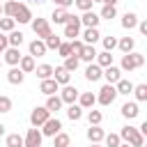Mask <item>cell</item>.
<instances>
[{
	"instance_id": "6da1fadb",
	"label": "cell",
	"mask_w": 147,
	"mask_h": 147,
	"mask_svg": "<svg viewBox=\"0 0 147 147\" xmlns=\"http://www.w3.org/2000/svg\"><path fill=\"white\" fill-rule=\"evenodd\" d=\"M117 136H119V140H124V142L131 145V147H142V145H145V138L140 136V131H138L136 126H124Z\"/></svg>"
},
{
	"instance_id": "7a4b0ae2",
	"label": "cell",
	"mask_w": 147,
	"mask_h": 147,
	"mask_svg": "<svg viewBox=\"0 0 147 147\" xmlns=\"http://www.w3.org/2000/svg\"><path fill=\"white\" fill-rule=\"evenodd\" d=\"M142 64H145L142 53H124V57L119 62V71H133V69H140Z\"/></svg>"
},
{
	"instance_id": "3957f363",
	"label": "cell",
	"mask_w": 147,
	"mask_h": 147,
	"mask_svg": "<svg viewBox=\"0 0 147 147\" xmlns=\"http://www.w3.org/2000/svg\"><path fill=\"white\" fill-rule=\"evenodd\" d=\"M30 25H32V30H34V34H37V39H46V37H51L53 32H51V23L46 21V18H32L30 21Z\"/></svg>"
},
{
	"instance_id": "277c9868",
	"label": "cell",
	"mask_w": 147,
	"mask_h": 147,
	"mask_svg": "<svg viewBox=\"0 0 147 147\" xmlns=\"http://www.w3.org/2000/svg\"><path fill=\"white\" fill-rule=\"evenodd\" d=\"M64 37H69V41L80 37V18L78 16L69 14V21L64 23Z\"/></svg>"
},
{
	"instance_id": "5b68a950",
	"label": "cell",
	"mask_w": 147,
	"mask_h": 147,
	"mask_svg": "<svg viewBox=\"0 0 147 147\" xmlns=\"http://www.w3.org/2000/svg\"><path fill=\"white\" fill-rule=\"evenodd\" d=\"M115 96H117V90H115V85H103L101 90H99V94H96V101L101 103V106H110L113 101H115Z\"/></svg>"
},
{
	"instance_id": "8992f818",
	"label": "cell",
	"mask_w": 147,
	"mask_h": 147,
	"mask_svg": "<svg viewBox=\"0 0 147 147\" xmlns=\"http://www.w3.org/2000/svg\"><path fill=\"white\" fill-rule=\"evenodd\" d=\"M41 136H48V138H53V136H57L60 131H62V122L57 119V117H48L44 124H41Z\"/></svg>"
},
{
	"instance_id": "52a82bcc",
	"label": "cell",
	"mask_w": 147,
	"mask_h": 147,
	"mask_svg": "<svg viewBox=\"0 0 147 147\" xmlns=\"http://www.w3.org/2000/svg\"><path fill=\"white\" fill-rule=\"evenodd\" d=\"M41 140H44L41 131L37 126H32V129H28V133L23 138V147H41Z\"/></svg>"
},
{
	"instance_id": "ba28073f",
	"label": "cell",
	"mask_w": 147,
	"mask_h": 147,
	"mask_svg": "<svg viewBox=\"0 0 147 147\" xmlns=\"http://www.w3.org/2000/svg\"><path fill=\"white\" fill-rule=\"evenodd\" d=\"M48 117H51V113H48L44 106H37V108H32V113H30V124L39 129V126H41Z\"/></svg>"
},
{
	"instance_id": "9c48e42d",
	"label": "cell",
	"mask_w": 147,
	"mask_h": 147,
	"mask_svg": "<svg viewBox=\"0 0 147 147\" xmlns=\"http://www.w3.org/2000/svg\"><path fill=\"white\" fill-rule=\"evenodd\" d=\"M78 90L74 87V85H62V90H60V99H62V103H67V106H71V103H76L78 101Z\"/></svg>"
},
{
	"instance_id": "30bf717a",
	"label": "cell",
	"mask_w": 147,
	"mask_h": 147,
	"mask_svg": "<svg viewBox=\"0 0 147 147\" xmlns=\"http://www.w3.org/2000/svg\"><path fill=\"white\" fill-rule=\"evenodd\" d=\"M14 21H16V23H30V21H32L30 7L23 5V2H18V9H16V14H14Z\"/></svg>"
},
{
	"instance_id": "8fae6325",
	"label": "cell",
	"mask_w": 147,
	"mask_h": 147,
	"mask_svg": "<svg viewBox=\"0 0 147 147\" xmlns=\"http://www.w3.org/2000/svg\"><path fill=\"white\" fill-rule=\"evenodd\" d=\"M101 76L108 80V85H115V83L122 78V71H119V67L110 64V67H106V69H103V74H101Z\"/></svg>"
},
{
	"instance_id": "7c38bea8",
	"label": "cell",
	"mask_w": 147,
	"mask_h": 147,
	"mask_svg": "<svg viewBox=\"0 0 147 147\" xmlns=\"http://www.w3.org/2000/svg\"><path fill=\"white\" fill-rule=\"evenodd\" d=\"M94 103H96V94H92V92H80V94H78V106H80L83 110L94 108Z\"/></svg>"
},
{
	"instance_id": "4fadbf2b",
	"label": "cell",
	"mask_w": 147,
	"mask_h": 147,
	"mask_svg": "<svg viewBox=\"0 0 147 147\" xmlns=\"http://www.w3.org/2000/svg\"><path fill=\"white\" fill-rule=\"evenodd\" d=\"M2 55H5V62H7L9 67H18V60H21V51H18V48H11V46H7Z\"/></svg>"
},
{
	"instance_id": "5bb4252c",
	"label": "cell",
	"mask_w": 147,
	"mask_h": 147,
	"mask_svg": "<svg viewBox=\"0 0 147 147\" xmlns=\"http://www.w3.org/2000/svg\"><path fill=\"white\" fill-rule=\"evenodd\" d=\"M53 80H55L57 85H69L71 74H69L64 67H55V69H53Z\"/></svg>"
},
{
	"instance_id": "9a60e30c",
	"label": "cell",
	"mask_w": 147,
	"mask_h": 147,
	"mask_svg": "<svg viewBox=\"0 0 147 147\" xmlns=\"http://www.w3.org/2000/svg\"><path fill=\"white\" fill-rule=\"evenodd\" d=\"M39 92H41V94H46V96H53L55 92H60V85H57L53 78H46V80H41Z\"/></svg>"
},
{
	"instance_id": "2e32d148",
	"label": "cell",
	"mask_w": 147,
	"mask_h": 147,
	"mask_svg": "<svg viewBox=\"0 0 147 147\" xmlns=\"http://www.w3.org/2000/svg\"><path fill=\"white\" fill-rule=\"evenodd\" d=\"M80 18V25H85V28H96L99 25V14H94V11H83V16H78Z\"/></svg>"
},
{
	"instance_id": "e0dca14e",
	"label": "cell",
	"mask_w": 147,
	"mask_h": 147,
	"mask_svg": "<svg viewBox=\"0 0 147 147\" xmlns=\"http://www.w3.org/2000/svg\"><path fill=\"white\" fill-rule=\"evenodd\" d=\"M99 39H101V34H99L96 28H85V32H83V44L85 46H94Z\"/></svg>"
},
{
	"instance_id": "ac0fdd59",
	"label": "cell",
	"mask_w": 147,
	"mask_h": 147,
	"mask_svg": "<svg viewBox=\"0 0 147 147\" xmlns=\"http://www.w3.org/2000/svg\"><path fill=\"white\" fill-rule=\"evenodd\" d=\"M122 115H124L126 119H136V117L140 115V108H138V103H136V101H126V103L122 106Z\"/></svg>"
},
{
	"instance_id": "d6986e66",
	"label": "cell",
	"mask_w": 147,
	"mask_h": 147,
	"mask_svg": "<svg viewBox=\"0 0 147 147\" xmlns=\"http://www.w3.org/2000/svg\"><path fill=\"white\" fill-rule=\"evenodd\" d=\"M28 48H30V55H32V57H41V55H46V44H44L41 39H32Z\"/></svg>"
},
{
	"instance_id": "ffe728a7",
	"label": "cell",
	"mask_w": 147,
	"mask_h": 147,
	"mask_svg": "<svg viewBox=\"0 0 147 147\" xmlns=\"http://www.w3.org/2000/svg\"><path fill=\"white\" fill-rule=\"evenodd\" d=\"M34 57L32 55H21V60H18V69L23 71V74H30V71H34Z\"/></svg>"
},
{
	"instance_id": "44dd1931",
	"label": "cell",
	"mask_w": 147,
	"mask_h": 147,
	"mask_svg": "<svg viewBox=\"0 0 147 147\" xmlns=\"http://www.w3.org/2000/svg\"><path fill=\"white\" fill-rule=\"evenodd\" d=\"M101 74H103V69H101L96 62L87 64V69H85V78H87V80H92V83H94V80H99V78H101Z\"/></svg>"
},
{
	"instance_id": "7402d4cb",
	"label": "cell",
	"mask_w": 147,
	"mask_h": 147,
	"mask_svg": "<svg viewBox=\"0 0 147 147\" xmlns=\"http://www.w3.org/2000/svg\"><path fill=\"white\" fill-rule=\"evenodd\" d=\"M103 136H106V131H103L101 126H90V129H87V140L94 142V145H99V142L103 140Z\"/></svg>"
},
{
	"instance_id": "603a6c76",
	"label": "cell",
	"mask_w": 147,
	"mask_h": 147,
	"mask_svg": "<svg viewBox=\"0 0 147 147\" xmlns=\"http://www.w3.org/2000/svg\"><path fill=\"white\" fill-rule=\"evenodd\" d=\"M23 78H25V74H23L18 67H11V69L7 71V80H9L11 85H21V83H23Z\"/></svg>"
},
{
	"instance_id": "cb8c5ba5",
	"label": "cell",
	"mask_w": 147,
	"mask_h": 147,
	"mask_svg": "<svg viewBox=\"0 0 147 147\" xmlns=\"http://www.w3.org/2000/svg\"><path fill=\"white\" fill-rule=\"evenodd\" d=\"M51 18H53L55 23H62V25H64V23L69 21V9H62V7H55V9H53V14H51Z\"/></svg>"
},
{
	"instance_id": "d4e9b609",
	"label": "cell",
	"mask_w": 147,
	"mask_h": 147,
	"mask_svg": "<svg viewBox=\"0 0 147 147\" xmlns=\"http://www.w3.org/2000/svg\"><path fill=\"white\" fill-rule=\"evenodd\" d=\"M94 57H96V51H94V46H83V51H80L78 60H83V62L92 64V62H94Z\"/></svg>"
},
{
	"instance_id": "484cf974",
	"label": "cell",
	"mask_w": 147,
	"mask_h": 147,
	"mask_svg": "<svg viewBox=\"0 0 147 147\" xmlns=\"http://www.w3.org/2000/svg\"><path fill=\"white\" fill-rule=\"evenodd\" d=\"M34 74H37L39 80L53 78V67H51V64H39V67H34Z\"/></svg>"
},
{
	"instance_id": "4316f807",
	"label": "cell",
	"mask_w": 147,
	"mask_h": 147,
	"mask_svg": "<svg viewBox=\"0 0 147 147\" xmlns=\"http://www.w3.org/2000/svg\"><path fill=\"white\" fill-rule=\"evenodd\" d=\"M44 108H46L48 113H57V110L62 108V99H60L57 94H53V96L46 99V106H44Z\"/></svg>"
},
{
	"instance_id": "83f0119b",
	"label": "cell",
	"mask_w": 147,
	"mask_h": 147,
	"mask_svg": "<svg viewBox=\"0 0 147 147\" xmlns=\"http://www.w3.org/2000/svg\"><path fill=\"white\" fill-rule=\"evenodd\" d=\"M133 46H136L133 37H122V39L117 41V48H119L122 53H133Z\"/></svg>"
},
{
	"instance_id": "f1b7e54d",
	"label": "cell",
	"mask_w": 147,
	"mask_h": 147,
	"mask_svg": "<svg viewBox=\"0 0 147 147\" xmlns=\"http://www.w3.org/2000/svg\"><path fill=\"white\" fill-rule=\"evenodd\" d=\"M115 90H117V94H131V92H133V83L119 78V80L115 83Z\"/></svg>"
},
{
	"instance_id": "f546056e",
	"label": "cell",
	"mask_w": 147,
	"mask_h": 147,
	"mask_svg": "<svg viewBox=\"0 0 147 147\" xmlns=\"http://www.w3.org/2000/svg\"><path fill=\"white\" fill-rule=\"evenodd\" d=\"M136 25H138V16H136L133 11H126V14L122 16V28L131 30V28H136Z\"/></svg>"
},
{
	"instance_id": "4dcf8cb0",
	"label": "cell",
	"mask_w": 147,
	"mask_h": 147,
	"mask_svg": "<svg viewBox=\"0 0 147 147\" xmlns=\"http://www.w3.org/2000/svg\"><path fill=\"white\" fill-rule=\"evenodd\" d=\"M7 44H9L11 48H18V46L23 44V32H18V30H11V32H9V37H7Z\"/></svg>"
},
{
	"instance_id": "1f68e13d",
	"label": "cell",
	"mask_w": 147,
	"mask_h": 147,
	"mask_svg": "<svg viewBox=\"0 0 147 147\" xmlns=\"http://www.w3.org/2000/svg\"><path fill=\"white\" fill-rule=\"evenodd\" d=\"M67 117H69L71 122H78V119L83 117V108H80L78 103H71V106L67 108Z\"/></svg>"
},
{
	"instance_id": "d6a6232c",
	"label": "cell",
	"mask_w": 147,
	"mask_h": 147,
	"mask_svg": "<svg viewBox=\"0 0 147 147\" xmlns=\"http://www.w3.org/2000/svg\"><path fill=\"white\" fill-rule=\"evenodd\" d=\"M69 142H71V138L64 131H60L57 136H53V147H69Z\"/></svg>"
},
{
	"instance_id": "836d02e7",
	"label": "cell",
	"mask_w": 147,
	"mask_h": 147,
	"mask_svg": "<svg viewBox=\"0 0 147 147\" xmlns=\"http://www.w3.org/2000/svg\"><path fill=\"white\" fill-rule=\"evenodd\" d=\"M16 9H18V2H16V0H7V2L2 5V16H9V18H14Z\"/></svg>"
},
{
	"instance_id": "e575fe53",
	"label": "cell",
	"mask_w": 147,
	"mask_h": 147,
	"mask_svg": "<svg viewBox=\"0 0 147 147\" xmlns=\"http://www.w3.org/2000/svg\"><path fill=\"white\" fill-rule=\"evenodd\" d=\"M94 60H96V64H99L101 69H106V67H110V64H113V55H110V53H106V51H103V53H96V57H94Z\"/></svg>"
},
{
	"instance_id": "d590c367",
	"label": "cell",
	"mask_w": 147,
	"mask_h": 147,
	"mask_svg": "<svg viewBox=\"0 0 147 147\" xmlns=\"http://www.w3.org/2000/svg\"><path fill=\"white\" fill-rule=\"evenodd\" d=\"M78 64H80V60H78L76 55H69V57H64V64H62V67L71 74V71H76V69H78Z\"/></svg>"
},
{
	"instance_id": "8d00e7d4",
	"label": "cell",
	"mask_w": 147,
	"mask_h": 147,
	"mask_svg": "<svg viewBox=\"0 0 147 147\" xmlns=\"http://www.w3.org/2000/svg\"><path fill=\"white\" fill-rule=\"evenodd\" d=\"M133 94H136V101H147V85L145 83L133 85Z\"/></svg>"
},
{
	"instance_id": "74e56055",
	"label": "cell",
	"mask_w": 147,
	"mask_h": 147,
	"mask_svg": "<svg viewBox=\"0 0 147 147\" xmlns=\"http://www.w3.org/2000/svg\"><path fill=\"white\" fill-rule=\"evenodd\" d=\"M87 119H90V126H99V124H101V119H103V115H101V110H94V108H90V113H87Z\"/></svg>"
},
{
	"instance_id": "f35d334b",
	"label": "cell",
	"mask_w": 147,
	"mask_h": 147,
	"mask_svg": "<svg viewBox=\"0 0 147 147\" xmlns=\"http://www.w3.org/2000/svg\"><path fill=\"white\" fill-rule=\"evenodd\" d=\"M14 25H16L14 18H9V16H0V30H2V32H11Z\"/></svg>"
},
{
	"instance_id": "ab89813d",
	"label": "cell",
	"mask_w": 147,
	"mask_h": 147,
	"mask_svg": "<svg viewBox=\"0 0 147 147\" xmlns=\"http://www.w3.org/2000/svg\"><path fill=\"white\" fill-rule=\"evenodd\" d=\"M115 16H117V9H115V7H110V5H103V7H101L99 18H108V21H110V18H115Z\"/></svg>"
},
{
	"instance_id": "60d3db41",
	"label": "cell",
	"mask_w": 147,
	"mask_h": 147,
	"mask_svg": "<svg viewBox=\"0 0 147 147\" xmlns=\"http://www.w3.org/2000/svg\"><path fill=\"white\" fill-rule=\"evenodd\" d=\"M44 44H46V51H48V48H51V51H55V48L62 44V39H60L57 34H51V37H46V39H44Z\"/></svg>"
},
{
	"instance_id": "b9f144b4",
	"label": "cell",
	"mask_w": 147,
	"mask_h": 147,
	"mask_svg": "<svg viewBox=\"0 0 147 147\" xmlns=\"http://www.w3.org/2000/svg\"><path fill=\"white\" fill-rule=\"evenodd\" d=\"M103 142H106V147H119V136L117 133H106L103 136Z\"/></svg>"
},
{
	"instance_id": "7bdbcfd3",
	"label": "cell",
	"mask_w": 147,
	"mask_h": 147,
	"mask_svg": "<svg viewBox=\"0 0 147 147\" xmlns=\"http://www.w3.org/2000/svg\"><path fill=\"white\" fill-rule=\"evenodd\" d=\"M101 41H103V51H106V53H110L113 48H117V39L110 37V34H108V37H101Z\"/></svg>"
},
{
	"instance_id": "ee69618b",
	"label": "cell",
	"mask_w": 147,
	"mask_h": 147,
	"mask_svg": "<svg viewBox=\"0 0 147 147\" xmlns=\"http://www.w3.org/2000/svg\"><path fill=\"white\" fill-rule=\"evenodd\" d=\"M7 147H23V138L18 133H9L7 136Z\"/></svg>"
},
{
	"instance_id": "f6af8a7d",
	"label": "cell",
	"mask_w": 147,
	"mask_h": 147,
	"mask_svg": "<svg viewBox=\"0 0 147 147\" xmlns=\"http://www.w3.org/2000/svg\"><path fill=\"white\" fill-rule=\"evenodd\" d=\"M69 46H71V55H76V57H78L85 44H83V39H71V41H69Z\"/></svg>"
},
{
	"instance_id": "bcb514c9",
	"label": "cell",
	"mask_w": 147,
	"mask_h": 147,
	"mask_svg": "<svg viewBox=\"0 0 147 147\" xmlns=\"http://www.w3.org/2000/svg\"><path fill=\"white\" fill-rule=\"evenodd\" d=\"M74 5H76L80 11H92V5H94V2H92V0H74Z\"/></svg>"
},
{
	"instance_id": "7dc6e473",
	"label": "cell",
	"mask_w": 147,
	"mask_h": 147,
	"mask_svg": "<svg viewBox=\"0 0 147 147\" xmlns=\"http://www.w3.org/2000/svg\"><path fill=\"white\" fill-rule=\"evenodd\" d=\"M9 110H11V99L0 94V113H9Z\"/></svg>"
},
{
	"instance_id": "c3c4849f",
	"label": "cell",
	"mask_w": 147,
	"mask_h": 147,
	"mask_svg": "<svg viewBox=\"0 0 147 147\" xmlns=\"http://www.w3.org/2000/svg\"><path fill=\"white\" fill-rule=\"evenodd\" d=\"M57 53H60V57H69V55H71V46H69V41H62V44L57 46Z\"/></svg>"
},
{
	"instance_id": "681fc988",
	"label": "cell",
	"mask_w": 147,
	"mask_h": 147,
	"mask_svg": "<svg viewBox=\"0 0 147 147\" xmlns=\"http://www.w3.org/2000/svg\"><path fill=\"white\" fill-rule=\"evenodd\" d=\"M57 7H62V9H69L71 5H74V0H53Z\"/></svg>"
},
{
	"instance_id": "f907efd6",
	"label": "cell",
	"mask_w": 147,
	"mask_h": 147,
	"mask_svg": "<svg viewBox=\"0 0 147 147\" xmlns=\"http://www.w3.org/2000/svg\"><path fill=\"white\" fill-rule=\"evenodd\" d=\"M7 46H9V44H7V37H5V34H0V55L5 53V48H7Z\"/></svg>"
},
{
	"instance_id": "816d5d0a",
	"label": "cell",
	"mask_w": 147,
	"mask_h": 147,
	"mask_svg": "<svg viewBox=\"0 0 147 147\" xmlns=\"http://www.w3.org/2000/svg\"><path fill=\"white\" fill-rule=\"evenodd\" d=\"M138 30L140 34H147V21H138Z\"/></svg>"
},
{
	"instance_id": "f5cc1de1",
	"label": "cell",
	"mask_w": 147,
	"mask_h": 147,
	"mask_svg": "<svg viewBox=\"0 0 147 147\" xmlns=\"http://www.w3.org/2000/svg\"><path fill=\"white\" fill-rule=\"evenodd\" d=\"M101 2H103V5H110V7H115V5H117V0H101Z\"/></svg>"
},
{
	"instance_id": "db71d44e",
	"label": "cell",
	"mask_w": 147,
	"mask_h": 147,
	"mask_svg": "<svg viewBox=\"0 0 147 147\" xmlns=\"http://www.w3.org/2000/svg\"><path fill=\"white\" fill-rule=\"evenodd\" d=\"M5 129H7V126H5V124H0V136L5 133Z\"/></svg>"
},
{
	"instance_id": "11a10c76",
	"label": "cell",
	"mask_w": 147,
	"mask_h": 147,
	"mask_svg": "<svg viewBox=\"0 0 147 147\" xmlns=\"http://www.w3.org/2000/svg\"><path fill=\"white\" fill-rule=\"evenodd\" d=\"M119 147H131V145H126V142H119Z\"/></svg>"
},
{
	"instance_id": "9f6ffc18",
	"label": "cell",
	"mask_w": 147,
	"mask_h": 147,
	"mask_svg": "<svg viewBox=\"0 0 147 147\" xmlns=\"http://www.w3.org/2000/svg\"><path fill=\"white\" fill-rule=\"evenodd\" d=\"M90 147H101V145H94V142H92V145H90Z\"/></svg>"
},
{
	"instance_id": "6f0895ef",
	"label": "cell",
	"mask_w": 147,
	"mask_h": 147,
	"mask_svg": "<svg viewBox=\"0 0 147 147\" xmlns=\"http://www.w3.org/2000/svg\"><path fill=\"white\" fill-rule=\"evenodd\" d=\"M0 16H2V5H0Z\"/></svg>"
},
{
	"instance_id": "680465c9",
	"label": "cell",
	"mask_w": 147,
	"mask_h": 147,
	"mask_svg": "<svg viewBox=\"0 0 147 147\" xmlns=\"http://www.w3.org/2000/svg\"><path fill=\"white\" fill-rule=\"evenodd\" d=\"M34 2H46V0H34Z\"/></svg>"
},
{
	"instance_id": "91938a15",
	"label": "cell",
	"mask_w": 147,
	"mask_h": 147,
	"mask_svg": "<svg viewBox=\"0 0 147 147\" xmlns=\"http://www.w3.org/2000/svg\"><path fill=\"white\" fill-rule=\"evenodd\" d=\"M92 2H101V0H92Z\"/></svg>"
},
{
	"instance_id": "94428289",
	"label": "cell",
	"mask_w": 147,
	"mask_h": 147,
	"mask_svg": "<svg viewBox=\"0 0 147 147\" xmlns=\"http://www.w3.org/2000/svg\"><path fill=\"white\" fill-rule=\"evenodd\" d=\"M0 67H2V62H0Z\"/></svg>"
},
{
	"instance_id": "6125c7cd",
	"label": "cell",
	"mask_w": 147,
	"mask_h": 147,
	"mask_svg": "<svg viewBox=\"0 0 147 147\" xmlns=\"http://www.w3.org/2000/svg\"><path fill=\"white\" fill-rule=\"evenodd\" d=\"M5 2H7V0H5Z\"/></svg>"
}]
</instances>
